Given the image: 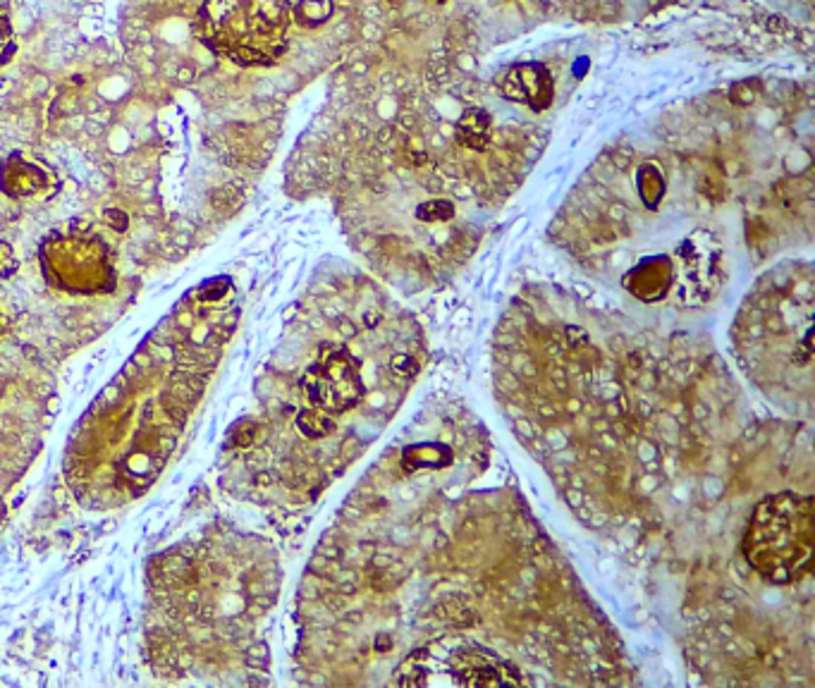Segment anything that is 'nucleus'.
Wrapping results in <instances>:
<instances>
[{
  "instance_id": "6",
  "label": "nucleus",
  "mask_w": 815,
  "mask_h": 688,
  "mask_svg": "<svg viewBox=\"0 0 815 688\" xmlns=\"http://www.w3.org/2000/svg\"><path fill=\"white\" fill-rule=\"evenodd\" d=\"M288 0H204L199 32L211 51L242 67L276 65L288 51Z\"/></svg>"
},
{
  "instance_id": "8",
  "label": "nucleus",
  "mask_w": 815,
  "mask_h": 688,
  "mask_svg": "<svg viewBox=\"0 0 815 688\" xmlns=\"http://www.w3.org/2000/svg\"><path fill=\"white\" fill-rule=\"evenodd\" d=\"M58 175L32 153L15 151L0 163V192L15 201H44L58 192Z\"/></svg>"
},
{
  "instance_id": "5",
  "label": "nucleus",
  "mask_w": 815,
  "mask_h": 688,
  "mask_svg": "<svg viewBox=\"0 0 815 688\" xmlns=\"http://www.w3.org/2000/svg\"><path fill=\"white\" fill-rule=\"evenodd\" d=\"M739 555L758 583L796 588L813 573V495L775 491L753 502L739 538Z\"/></svg>"
},
{
  "instance_id": "15",
  "label": "nucleus",
  "mask_w": 815,
  "mask_h": 688,
  "mask_svg": "<svg viewBox=\"0 0 815 688\" xmlns=\"http://www.w3.org/2000/svg\"><path fill=\"white\" fill-rule=\"evenodd\" d=\"M18 270V256L6 241H0V276H12Z\"/></svg>"
},
{
  "instance_id": "11",
  "label": "nucleus",
  "mask_w": 815,
  "mask_h": 688,
  "mask_svg": "<svg viewBox=\"0 0 815 688\" xmlns=\"http://www.w3.org/2000/svg\"><path fill=\"white\" fill-rule=\"evenodd\" d=\"M636 192L641 204L646 206V211H657L663 204V198L667 194V180L665 172L657 168L655 163H643L636 170Z\"/></svg>"
},
{
  "instance_id": "9",
  "label": "nucleus",
  "mask_w": 815,
  "mask_h": 688,
  "mask_svg": "<svg viewBox=\"0 0 815 688\" xmlns=\"http://www.w3.org/2000/svg\"><path fill=\"white\" fill-rule=\"evenodd\" d=\"M500 94L512 104L528 106L534 112H543L555 100V79L543 63H517L500 72L495 77Z\"/></svg>"
},
{
  "instance_id": "16",
  "label": "nucleus",
  "mask_w": 815,
  "mask_h": 688,
  "mask_svg": "<svg viewBox=\"0 0 815 688\" xmlns=\"http://www.w3.org/2000/svg\"><path fill=\"white\" fill-rule=\"evenodd\" d=\"M390 3H393V6H395V3H399V0H390Z\"/></svg>"
},
{
  "instance_id": "3",
  "label": "nucleus",
  "mask_w": 815,
  "mask_h": 688,
  "mask_svg": "<svg viewBox=\"0 0 815 688\" xmlns=\"http://www.w3.org/2000/svg\"><path fill=\"white\" fill-rule=\"evenodd\" d=\"M423 362L419 323L374 284L299 309L247 436L264 448L276 499L309 505L368 452Z\"/></svg>"
},
{
  "instance_id": "7",
  "label": "nucleus",
  "mask_w": 815,
  "mask_h": 688,
  "mask_svg": "<svg viewBox=\"0 0 815 688\" xmlns=\"http://www.w3.org/2000/svg\"><path fill=\"white\" fill-rule=\"evenodd\" d=\"M39 264L55 290L69 294H101L118 282L116 251L94 227L55 229L41 241Z\"/></svg>"
},
{
  "instance_id": "13",
  "label": "nucleus",
  "mask_w": 815,
  "mask_h": 688,
  "mask_svg": "<svg viewBox=\"0 0 815 688\" xmlns=\"http://www.w3.org/2000/svg\"><path fill=\"white\" fill-rule=\"evenodd\" d=\"M12 53H15V32H12L10 14L0 10V67L10 63Z\"/></svg>"
},
{
  "instance_id": "12",
  "label": "nucleus",
  "mask_w": 815,
  "mask_h": 688,
  "mask_svg": "<svg viewBox=\"0 0 815 688\" xmlns=\"http://www.w3.org/2000/svg\"><path fill=\"white\" fill-rule=\"evenodd\" d=\"M333 0H297L292 8V20L304 29H319L333 18Z\"/></svg>"
},
{
  "instance_id": "1",
  "label": "nucleus",
  "mask_w": 815,
  "mask_h": 688,
  "mask_svg": "<svg viewBox=\"0 0 815 688\" xmlns=\"http://www.w3.org/2000/svg\"><path fill=\"white\" fill-rule=\"evenodd\" d=\"M460 405L414 421L345 502L297 600L313 684H632L624 643Z\"/></svg>"
},
{
  "instance_id": "14",
  "label": "nucleus",
  "mask_w": 815,
  "mask_h": 688,
  "mask_svg": "<svg viewBox=\"0 0 815 688\" xmlns=\"http://www.w3.org/2000/svg\"><path fill=\"white\" fill-rule=\"evenodd\" d=\"M729 96H732V104H737V106H749V104H753V98L758 96V92H755V82H753V79L739 82V84L734 86V89H732V94H729Z\"/></svg>"
},
{
  "instance_id": "2",
  "label": "nucleus",
  "mask_w": 815,
  "mask_h": 688,
  "mask_svg": "<svg viewBox=\"0 0 815 688\" xmlns=\"http://www.w3.org/2000/svg\"><path fill=\"white\" fill-rule=\"evenodd\" d=\"M493 376L507 423L562 499L612 536L663 530L749 440L722 362L579 299L514 301Z\"/></svg>"
},
{
  "instance_id": "4",
  "label": "nucleus",
  "mask_w": 815,
  "mask_h": 688,
  "mask_svg": "<svg viewBox=\"0 0 815 688\" xmlns=\"http://www.w3.org/2000/svg\"><path fill=\"white\" fill-rule=\"evenodd\" d=\"M811 272H772L743 301L734 321V354L743 373L775 405L813 407Z\"/></svg>"
},
{
  "instance_id": "17",
  "label": "nucleus",
  "mask_w": 815,
  "mask_h": 688,
  "mask_svg": "<svg viewBox=\"0 0 815 688\" xmlns=\"http://www.w3.org/2000/svg\"><path fill=\"white\" fill-rule=\"evenodd\" d=\"M438 3H446V0H438Z\"/></svg>"
},
{
  "instance_id": "10",
  "label": "nucleus",
  "mask_w": 815,
  "mask_h": 688,
  "mask_svg": "<svg viewBox=\"0 0 815 688\" xmlns=\"http://www.w3.org/2000/svg\"><path fill=\"white\" fill-rule=\"evenodd\" d=\"M457 147L471 153H485L493 143V118L483 108H467L454 122Z\"/></svg>"
}]
</instances>
